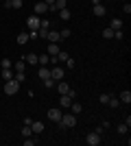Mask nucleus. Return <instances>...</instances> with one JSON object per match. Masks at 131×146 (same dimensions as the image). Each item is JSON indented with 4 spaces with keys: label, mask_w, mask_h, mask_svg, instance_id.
<instances>
[{
    "label": "nucleus",
    "mask_w": 131,
    "mask_h": 146,
    "mask_svg": "<svg viewBox=\"0 0 131 146\" xmlns=\"http://www.w3.org/2000/svg\"><path fill=\"white\" fill-rule=\"evenodd\" d=\"M57 124H59L61 129H72L76 124V116H74V113H63L61 120L57 122Z\"/></svg>",
    "instance_id": "nucleus-1"
},
{
    "label": "nucleus",
    "mask_w": 131,
    "mask_h": 146,
    "mask_svg": "<svg viewBox=\"0 0 131 146\" xmlns=\"http://www.w3.org/2000/svg\"><path fill=\"white\" fill-rule=\"evenodd\" d=\"M20 85H22V83H18L15 79H9V81H5V94H7V96H13V94H18Z\"/></svg>",
    "instance_id": "nucleus-2"
},
{
    "label": "nucleus",
    "mask_w": 131,
    "mask_h": 146,
    "mask_svg": "<svg viewBox=\"0 0 131 146\" xmlns=\"http://www.w3.org/2000/svg\"><path fill=\"white\" fill-rule=\"evenodd\" d=\"M100 142H103V137H100L96 131H92V133H87V137H85V144L87 146H98Z\"/></svg>",
    "instance_id": "nucleus-3"
},
{
    "label": "nucleus",
    "mask_w": 131,
    "mask_h": 146,
    "mask_svg": "<svg viewBox=\"0 0 131 146\" xmlns=\"http://www.w3.org/2000/svg\"><path fill=\"white\" fill-rule=\"evenodd\" d=\"M63 76H66V70H63V68H59V66H55V68H50V79L55 81H61Z\"/></svg>",
    "instance_id": "nucleus-4"
},
{
    "label": "nucleus",
    "mask_w": 131,
    "mask_h": 146,
    "mask_svg": "<svg viewBox=\"0 0 131 146\" xmlns=\"http://www.w3.org/2000/svg\"><path fill=\"white\" fill-rule=\"evenodd\" d=\"M39 22H42V18H39V15H31V18L26 20L29 31H37V29H39Z\"/></svg>",
    "instance_id": "nucleus-5"
},
{
    "label": "nucleus",
    "mask_w": 131,
    "mask_h": 146,
    "mask_svg": "<svg viewBox=\"0 0 131 146\" xmlns=\"http://www.w3.org/2000/svg\"><path fill=\"white\" fill-rule=\"evenodd\" d=\"M61 109H59V107H53V109H48V120H53V122H59L61 120Z\"/></svg>",
    "instance_id": "nucleus-6"
},
{
    "label": "nucleus",
    "mask_w": 131,
    "mask_h": 146,
    "mask_svg": "<svg viewBox=\"0 0 131 146\" xmlns=\"http://www.w3.org/2000/svg\"><path fill=\"white\" fill-rule=\"evenodd\" d=\"M46 39H48V44H59L61 42V35H59V31H48Z\"/></svg>",
    "instance_id": "nucleus-7"
},
{
    "label": "nucleus",
    "mask_w": 131,
    "mask_h": 146,
    "mask_svg": "<svg viewBox=\"0 0 131 146\" xmlns=\"http://www.w3.org/2000/svg\"><path fill=\"white\" fill-rule=\"evenodd\" d=\"M92 13L96 15V18H103V15L107 13V9L103 7V2H98V5H92Z\"/></svg>",
    "instance_id": "nucleus-8"
},
{
    "label": "nucleus",
    "mask_w": 131,
    "mask_h": 146,
    "mask_svg": "<svg viewBox=\"0 0 131 146\" xmlns=\"http://www.w3.org/2000/svg\"><path fill=\"white\" fill-rule=\"evenodd\" d=\"M48 11V5L44 2V0H39V2H35V15H44V13Z\"/></svg>",
    "instance_id": "nucleus-9"
},
{
    "label": "nucleus",
    "mask_w": 131,
    "mask_h": 146,
    "mask_svg": "<svg viewBox=\"0 0 131 146\" xmlns=\"http://www.w3.org/2000/svg\"><path fill=\"white\" fill-rule=\"evenodd\" d=\"M118 100H120V105H129V103H131V92H129V90H125V92H120V96H118Z\"/></svg>",
    "instance_id": "nucleus-10"
},
{
    "label": "nucleus",
    "mask_w": 131,
    "mask_h": 146,
    "mask_svg": "<svg viewBox=\"0 0 131 146\" xmlns=\"http://www.w3.org/2000/svg\"><path fill=\"white\" fill-rule=\"evenodd\" d=\"M72 100H74V98H70L68 94H61V98H59V107H70Z\"/></svg>",
    "instance_id": "nucleus-11"
},
{
    "label": "nucleus",
    "mask_w": 131,
    "mask_h": 146,
    "mask_svg": "<svg viewBox=\"0 0 131 146\" xmlns=\"http://www.w3.org/2000/svg\"><path fill=\"white\" fill-rule=\"evenodd\" d=\"M37 76H39V79H50V68H46V66H42V68H39V70H37Z\"/></svg>",
    "instance_id": "nucleus-12"
},
{
    "label": "nucleus",
    "mask_w": 131,
    "mask_h": 146,
    "mask_svg": "<svg viewBox=\"0 0 131 146\" xmlns=\"http://www.w3.org/2000/svg\"><path fill=\"white\" fill-rule=\"evenodd\" d=\"M31 129H33V133H44V122H35V120H33L31 122Z\"/></svg>",
    "instance_id": "nucleus-13"
},
{
    "label": "nucleus",
    "mask_w": 131,
    "mask_h": 146,
    "mask_svg": "<svg viewBox=\"0 0 131 146\" xmlns=\"http://www.w3.org/2000/svg\"><path fill=\"white\" fill-rule=\"evenodd\" d=\"M37 63H39V66H48V63H50V55H48V52L37 55Z\"/></svg>",
    "instance_id": "nucleus-14"
},
{
    "label": "nucleus",
    "mask_w": 131,
    "mask_h": 146,
    "mask_svg": "<svg viewBox=\"0 0 131 146\" xmlns=\"http://www.w3.org/2000/svg\"><path fill=\"white\" fill-rule=\"evenodd\" d=\"M24 61L29 66H37V55H35V52H29V55L24 57Z\"/></svg>",
    "instance_id": "nucleus-15"
},
{
    "label": "nucleus",
    "mask_w": 131,
    "mask_h": 146,
    "mask_svg": "<svg viewBox=\"0 0 131 146\" xmlns=\"http://www.w3.org/2000/svg\"><path fill=\"white\" fill-rule=\"evenodd\" d=\"M46 52H48L50 57H57V52H59V44H48Z\"/></svg>",
    "instance_id": "nucleus-16"
},
{
    "label": "nucleus",
    "mask_w": 131,
    "mask_h": 146,
    "mask_svg": "<svg viewBox=\"0 0 131 146\" xmlns=\"http://www.w3.org/2000/svg\"><path fill=\"white\" fill-rule=\"evenodd\" d=\"M13 79L18 81V83H24V79H26L24 70H15V74H13Z\"/></svg>",
    "instance_id": "nucleus-17"
},
{
    "label": "nucleus",
    "mask_w": 131,
    "mask_h": 146,
    "mask_svg": "<svg viewBox=\"0 0 131 146\" xmlns=\"http://www.w3.org/2000/svg\"><path fill=\"white\" fill-rule=\"evenodd\" d=\"M15 42H18V44H20V46H24V44H26V42H29V33H20V35H18V37H15Z\"/></svg>",
    "instance_id": "nucleus-18"
},
{
    "label": "nucleus",
    "mask_w": 131,
    "mask_h": 146,
    "mask_svg": "<svg viewBox=\"0 0 131 146\" xmlns=\"http://www.w3.org/2000/svg\"><path fill=\"white\" fill-rule=\"evenodd\" d=\"M31 135H33L31 124H22V137H31Z\"/></svg>",
    "instance_id": "nucleus-19"
},
{
    "label": "nucleus",
    "mask_w": 131,
    "mask_h": 146,
    "mask_svg": "<svg viewBox=\"0 0 131 146\" xmlns=\"http://www.w3.org/2000/svg\"><path fill=\"white\" fill-rule=\"evenodd\" d=\"M109 29H114V31L122 29V20H120V18H114V20H112V24H109Z\"/></svg>",
    "instance_id": "nucleus-20"
},
{
    "label": "nucleus",
    "mask_w": 131,
    "mask_h": 146,
    "mask_svg": "<svg viewBox=\"0 0 131 146\" xmlns=\"http://www.w3.org/2000/svg\"><path fill=\"white\" fill-rule=\"evenodd\" d=\"M70 109H72V113H74V116H79V113L83 111V107H81L79 103H74V100H72V105H70Z\"/></svg>",
    "instance_id": "nucleus-21"
},
{
    "label": "nucleus",
    "mask_w": 131,
    "mask_h": 146,
    "mask_svg": "<svg viewBox=\"0 0 131 146\" xmlns=\"http://www.w3.org/2000/svg\"><path fill=\"white\" fill-rule=\"evenodd\" d=\"M129 127H131V124H127V122H120V124H118V133H120V135L129 133Z\"/></svg>",
    "instance_id": "nucleus-22"
},
{
    "label": "nucleus",
    "mask_w": 131,
    "mask_h": 146,
    "mask_svg": "<svg viewBox=\"0 0 131 146\" xmlns=\"http://www.w3.org/2000/svg\"><path fill=\"white\" fill-rule=\"evenodd\" d=\"M57 13H59V18H61V20H70V18H72V15H70V11H68V7H66V9H59Z\"/></svg>",
    "instance_id": "nucleus-23"
},
{
    "label": "nucleus",
    "mask_w": 131,
    "mask_h": 146,
    "mask_svg": "<svg viewBox=\"0 0 131 146\" xmlns=\"http://www.w3.org/2000/svg\"><path fill=\"white\" fill-rule=\"evenodd\" d=\"M2 79H5V81L13 79V72H11V68H2Z\"/></svg>",
    "instance_id": "nucleus-24"
},
{
    "label": "nucleus",
    "mask_w": 131,
    "mask_h": 146,
    "mask_svg": "<svg viewBox=\"0 0 131 146\" xmlns=\"http://www.w3.org/2000/svg\"><path fill=\"white\" fill-rule=\"evenodd\" d=\"M103 37H105V39H114V29H109V26H107V29L103 31Z\"/></svg>",
    "instance_id": "nucleus-25"
},
{
    "label": "nucleus",
    "mask_w": 131,
    "mask_h": 146,
    "mask_svg": "<svg viewBox=\"0 0 131 146\" xmlns=\"http://www.w3.org/2000/svg\"><path fill=\"white\" fill-rule=\"evenodd\" d=\"M9 9H22V0H11V2H9Z\"/></svg>",
    "instance_id": "nucleus-26"
},
{
    "label": "nucleus",
    "mask_w": 131,
    "mask_h": 146,
    "mask_svg": "<svg viewBox=\"0 0 131 146\" xmlns=\"http://www.w3.org/2000/svg\"><path fill=\"white\" fill-rule=\"evenodd\" d=\"M68 52H63V50H59V52H57V61H63V63H66V59H68Z\"/></svg>",
    "instance_id": "nucleus-27"
},
{
    "label": "nucleus",
    "mask_w": 131,
    "mask_h": 146,
    "mask_svg": "<svg viewBox=\"0 0 131 146\" xmlns=\"http://www.w3.org/2000/svg\"><path fill=\"white\" fill-rule=\"evenodd\" d=\"M26 68V61H15L13 63V70H24Z\"/></svg>",
    "instance_id": "nucleus-28"
},
{
    "label": "nucleus",
    "mask_w": 131,
    "mask_h": 146,
    "mask_svg": "<svg viewBox=\"0 0 131 146\" xmlns=\"http://www.w3.org/2000/svg\"><path fill=\"white\" fill-rule=\"evenodd\" d=\"M107 105H109V107H118V105H120V100H118L116 96H109V103H107Z\"/></svg>",
    "instance_id": "nucleus-29"
},
{
    "label": "nucleus",
    "mask_w": 131,
    "mask_h": 146,
    "mask_svg": "<svg viewBox=\"0 0 131 146\" xmlns=\"http://www.w3.org/2000/svg\"><path fill=\"white\" fill-rule=\"evenodd\" d=\"M37 144V140H33V135L31 137H24V146H35Z\"/></svg>",
    "instance_id": "nucleus-30"
},
{
    "label": "nucleus",
    "mask_w": 131,
    "mask_h": 146,
    "mask_svg": "<svg viewBox=\"0 0 131 146\" xmlns=\"http://www.w3.org/2000/svg\"><path fill=\"white\" fill-rule=\"evenodd\" d=\"M122 37H125V31H122V29L114 31V39H122Z\"/></svg>",
    "instance_id": "nucleus-31"
},
{
    "label": "nucleus",
    "mask_w": 131,
    "mask_h": 146,
    "mask_svg": "<svg viewBox=\"0 0 131 146\" xmlns=\"http://www.w3.org/2000/svg\"><path fill=\"white\" fill-rule=\"evenodd\" d=\"M98 100H100L103 105H107V103H109V94H100V96H98Z\"/></svg>",
    "instance_id": "nucleus-32"
},
{
    "label": "nucleus",
    "mask_w": 131,
    "mask_h": 146,
    "mask_svg": "<svg viewBox=\"0 0 131 146\" xmlns=\"http://www.w3.org/2000/svg\"><path fill=\"white\" fill-rule=\"evenodd\" d=\"M59 35H61V39H66V37H70L72 33H70V29H63V31H59Z\"/></svg>",
    "instance_id": "nucleus-33"
},
{
    "label": "nucleus",
    "mask_w": 131,
    "mask_h": 146,
    "mask_svg": "<svg viewBox=\"0 0 131 146\" xmlns=\"http://www.w3.org/2000/svg\"><path fill=\"white\" fill-rule=\"evenodd\" d=\"M2 68H13V61L5 57V59H2Z\"/></svg>",
    "instance_id": "nucleus-34"
},
{
    "label": "nucleus",
    "mask_w": 131,
    "mask_h": 146,
    "mask_svg": "<svg viewBox=\"0 0 131 146\" xmlns=\"http://www.w3.org/2000/svg\"><path fill=\"white\" fill-rule=\"evenodd\" d=\"M44 87H55V81L53 79H44Z\"/></svg>",
    "instance_id": "nucleus-35"
},
{
    "label": "nucleus",
    "mask_w": 131,
    "mask_h": 146,
    "mask_svg": "<svg viewBox=\"0 0 131 146\" xmlns=\"http://www.w3.org/2000/svg\"><path fill=\"white\" fill-rule=\"evenodd\" d=\"M29 39H39L37 31H29Z\"/></svg>",
    "instance_id": "nucleus-36"
},
{
    "label": "nucleus",
    "mask_w": 131,
    "mask_h": 146,
    "mask_svg": "<svg viewBox=\"0 0 131 146\" xmlns=\"http://www.w3.org/2000/svg\"><path fill=\"white\" fill-rule=\"evenodd\" d=\"M66 66H68V68H74V59H72V57H68V59H66Z\"/></svg>",
    "instance_id": "nucleus-37"
},
{
    "label": "nucleus",
    "mask_w": 131,
    "mask_h": 146,
    "mask_svg": "<svg viewBox=\"0 0 131 146\" xmlns=\"http://www.w3.org/2000/svg\"><path fill=\"white\" fill-rule=\"evenodd\" d=\"M105 131H107V129H105V127H103V124H100V127H98V129H96V133H98V135H100V137H103V133H105Z\"/></svg>",
    "instance_id": "nucleus-38"
},
{
    "label": "nucleus",
    "mask_w": 131,
    "mask_h": 146,
    "mask_svg": "<svg viewBox=\"0 0 131 146\" xmlns=\"http://www.w3.org/2000/svg\"><path fill=\"white\" fill-rule=\"evenodd\" d=\"M122 9H125V13H127V15H129V13H131V5H129V2H127V5L122 7Z\"/></svg>",
    "instance_id": "nucleus-39"
},
{
    "label": "nucleus",
    "mask_w": 131,
    "mask_h": 146,
    "mask_svg": "<svg viewBox=\"0 0 131 146\" xmlns=\"http://www.w3.org/2000/svg\"><path fill=\"white\" fill-rule=\"evenodd\" d=\"M44 2H46V5L50 7V5H53V2H55V0H44Z\"/></svg>",
    "instance_id": "nucleus-40"
}]
</instances>
